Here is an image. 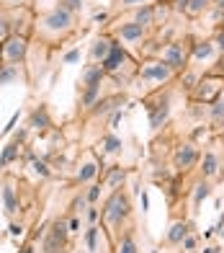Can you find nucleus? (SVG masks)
Wrapping results in <instances>:
<instances>
[{"instance_id": "f257e3e1", "label": "nucleus", "mask_w": 224, "mask_h": 253, "mask_svg": "<svg viewBox=\"0 0 224 253\" xmlns=\"http://www.w3.org/2000/svg\"><path fill=\"white\" fill-rule=\"evenodd\" d=\"M127 214H129V202H127V196L113 194L111 202L106 204V220H109L111 225H119Z\"/></svg>"}, {"instance_id": "f03ea898", "label": "nucleus", "mask_w": 224, "mask_h": 253, "mask_svg": "<svg viewBox=\"0 0 224 253\" xmlns=\"http://www.w3.org/2000/svg\"><path fill=\"white\" fill-rule=\"evenodd\" d=\"M44 23H47V29H52V31H67L70 26H73V13H70L65 5H59L57 11H52L44 18Z\"/></svg>"}, {"instance_id": "7ed1b4c3", "label": "nucleus", "mask_w": 224, "mask_h": 253, "mask_svg": "<svg viewBox=\"0 0 224 253\" xmlns=\"http://www.w3.org/2000/svg\"><path fill=\"white\" fill-rule=\"evenodd\" d=\"M65 238H67V225L65 222H55L52 228V235L44 243V253H57L62 246H65Z\"/></svg>"}, {"instance_id": "20e7f679", "label": "nucleus", "mask_w": 224, "mask_h": 253, "mask_svg": "<svg viewBox=\"0 0 224 253\" xmlns=\"http://www.w3.org/2000/svg\"><path fill=\"white\" fill-rule=\"evenodd\" d=\"M163 60H165V65L170 70H178V67L186 65V52H183L181 44H170V47L163 52Z\"/></svg>"}, {"instance_id": "39448f33", "label": "nucleus", "mask_w": 224, "mask_h": 253, "mask_svg": "<svg viewBox=\"0 0 224 253\" xmlns=\"http://www.w3.org/2000/svg\"><path fill=\"white\" fill-rule=\"evenodd\" d=\"M193 163H196V148L193 145H181L175 152V166L186 170V168H191Z\"/></svg>"}, {"instance_id": "423d86ee", "label": "nucleus", "mask_w": 224, "mask_h": 253, "mask_svg": "<svg viewBox=\"0 0 224 253\" xmlns=\"http://www.w3.org/2000/svg\"><path fill=\"white\" fill-rule=\"evenodd\" d=\"M142 78H152V80H168L170 78V67L165 62H149V67L142 70Z\"/></svg>"}, {"instance_id": "0eeeda50", "label": "nucleus", "mask_w": 224, "mask_h": 253, "mask_svg": "<svg viewBox=\"0 0 224 253\" xmlns=\"http://www.w3.org/2000/svg\"><path fill=\"white\" fill-rule=\"evenodd\" d=\"M23 52H26V42L19 36V39H11V42H8L5 57H8V62H19V60L23 57Z\"/></svg>"}, {"instance_id": "6e6552de", "label": "nucleus", "mask_w": 224, "mask_h": 253, "mask_svg": "<svg viewBox=\"0 0 224 253\" xmlns=\"http://www.w3.org/2000/svg\"><path fill=\"white\" fill-rule=\"evenodd\" d=\"M124 57H127V54H124V49L119 47V44H113L111 52H109V57L103 60V70H119V65L124 62Z\"/></svg>"}, {"instance_id": "1a4fd4ad", "label": "nucleus", "mask_w": 224, "mask_h": 253, "mask_svg": "<svg viewBox=\"0 0 224 253\" xmlns=\"http://www.w3.org/2000/svg\"><path fill=\"white\" fill-rule=\"evenodd\" d=\"M101 78H103V67L101 65H91L83 72V85L85 88H95V85H101Z\"/></svg>"}, {"instance_id": "9d476101", "label": "nucleus", "mask_w": 224, "mask_h": 253, "mask_svg": "<svg viewBox=\"0 0 224 253\" xmlns=\"http://www.w3.org/2000/svg\"><path fill=\"white\" fill-rule=\"evenodd\" d=\"M121 39H127V42H139L142 36H145V26H139V23H127V26H121Z\"/></svg>"}, {"instance_id": "9b49d317", "label": "nucleus", "mask_w": 224, "mask_h": 253, "mask_svg": "<svg viewBox=\"0 0 224 253\" xmlns=\"http://www.w3.org/2000/svg\"><path fill=\"white\" fill-rule=\"evenodd\" d=\"M168 101L165 104H157L155 108H152V126H155V129H160V126L165 124V119H168Z\"/></svg>"}, {"instance_id": "f8f14e48", "label": "nucleus", "mask_w": 224, "mask_h": 253, "mask_svg": "<svg viewBox=\"0 0 224 253\" xmlns=\"http://www.w3.org/2000/svg\"><path fill=\"white\" fill-rule=\"evenodd\" d=\"M186 235H188V225L186 222H175L173 228H170V232H168V240L170 243H183Z\"/></svg>"}, {"instance_id": "ddd939ff", "label": "nucleus", "mask_w": 224, "mask_h": 253, "mask_svg": "<svg viewBox=\"0 0 224 253\" xmlns=\"http://www.w3.org/2000/svg\"><path fill=\"white\" fill-rule=\"evenodd\" d=\"M111 47H113V44L111 42H106V39H98L95 44H93V60H106V57H109V52H111Z\"/></svg>"}, {"instance_id": "4468645a", "label": "nucleus", "mask_w": 224, "mask_h": 253, "mask_svg": "<svg viewBox=\"0 0 224 253\" xmlns=\"http://www.w3.org/2000/svg\"><path fill=\"white\" fill-rule=\"evenodd\" d=\"M211 122H214V126L224 124V96H219L217 104H214V108H211Z\"/></svg>"}, {"instance_id": "2eb2a0df", "label": "nucleus", "mask_w": 224, "mask_h": 253, "mask_svg": "<svg viewBox=\"0 0 224 253\" xmlns=\"http://www.w3.org/2000/svg\"><path fill=\"white\" fill-rule=\"evenodd\" d=\"M3 202H5V212H8V214H13L16 210H19V204H16V194H13L11 186L3 189Z\"/></svg>"}, {"instance_id": "dca6fc26", "label": "nucleus", "mask_w": 224, "mask_h": 253, "mask_svg": "<svg viewBox=\"0 0 224 253\" xmlns=\"http://www.w3.org/2000/svg\"><path fill=\"white\" fill-rule=\"evenodd\" d=\"M217 155L214 152H206V158H204V176H214L217 173Z\"/></svg>"}, {"instance_id": "f3484780", "label": "nucleus", "mask_w": 224, "mask_h": 253, "mask_svg": "<svg viewBox=\"0 0 224 253\" xmlns=\"http://www.w3.org/2000/svg\"><path fill=\"white\" fill-rule=\"evenodd\" d=\"M152 21H155V13H152V8H142V11L137 13V21H134V23H139V26H149Z\"/></svg>"}, {"instance_id": "a211bd4d", "label": "nucleus", "mask_w": 224, "mask_h": 253, "mask_svg": "<svg viewBox=\"0 0 224 253\" xmlns=\"http://www.w3.org/2000/svg\"><path fill=\"white\" fill-rule=\"evenodd\" d=\"M49 124V119H47V111H34V116H31V126H37V129H44V126Z\"/></svg>"}, {"instance_id": "6ab92c4d", "label": "nucleus", "mask_w": 224, "mask_h": 253, "mask_svg": "<svg viewBox=\"0 0 224 253\" xmlns=\"http://www.w3.org/2000/svg\"><path fill=\"white\" fill-rule=\"evenodd\" d=\"M211 52H214L211 42H201L199 47H196V57H199V60H206V57H211Z\"/></svg>"}, {"instance_id": "aec40b11", "label": "nucleus", "mask_w": 224, "mask_h": 253, "mask_svg": "<svg viewBox=\"0 0 224 253\" xmlns=\"http://www.w3.org/2000/svg\"><path fill=\"white\" fill-rule=\"evenodd\" d=\"M119 253H137V243H134V238H131V235H127V238L121 240Z\"/></svg>"}, {"instance_id": "412c9836", "label": "nucleus", "mask_w": 224, "mask_h": 253, "mask_svg": "<svg viewBox=\"0 0 224 253\" xmlns=\"http://www.w3.org/2000/svg\"><path fill=\"white\" fill-rule=\"evenodd\" d=\"M206 196H209V184H199V186H196V196H193V204L199 207V204L204 202Z\"/></svg>"}, {"instance_id": "4be33fe9", "label": "nucleus", "mask_w": 224, "mask_h": 253, "mask_svg": "<svg viewBox=\"0 0 224 253\" xmlns=\"http://www.w3.org/2000/svg\"><path fill=\"white\" fill-rule=\"evenodd\" d=\"M206 5H209V0H188V5H186V8H188L191 13H201Z\"/></svg>"}, {"instance_id": "5701e85b", "label": "nucleus", "mask_w": 224, "mask_h": 253, "mask_svg": "<svg viewBox=\"0 0 224 253\" xmlns=\"http://www.w3.org/2000/svg\"><path fill=\"white\" fill-rule=\"evenodd\" d=\"M95 176V166H93V163H88V166L83 168V170H80V176H77V181H91Z\"/></svg>"}, {"instance_id": "b1692460", "label": "nucleus", "mask_w": 224, "mask_h": 253, "mask_svg": "<svg viewBox=\"0 0 224 253\" xmlns=\"http://www.w3.org/2000/svg\"><path fill=\"white\" fill-rule=\"evenodd\" d=\"M124 176H127V173H124V170H121V168H116V170H113V173L109 176V186H119V184H121V181H124Z\"/></svg>"}, {"instance_id": "393cba45", "label": "nucleus", "mask_w": 224, "mask_h": 253, "mask_svg": "<svg viewBox=\"0 0 224 253\" xmlns=\"http://www.w3.org/2000/svg\"><path fill=\"white\" fill-rule=\"evenodd\" d=\"M13 155H16V145H8L5 152H3V158H0V166H8V163L13 160Z\"/></svg>"}, {"instance_id": "a878e982", "label": "nucleus", "mask_w": 224, "mask_h": 253, "mask_svg": "<svg viewBox=\"0 0 224 253\" xmlns=\"http://www.w3.org/2000/svg\"><path fill=\"white\" fill-rule=\"evenodd\" d=\"M98 88H101V85H95V88H88V93H85V98H83V104H85V106H91V104L95 101V96H98Z\"/></svg>"}, {"instance_id": "bb28decb", "label": "nucleus", "mask_w": 224, "mask_h": 253, "mask_svg": "<svg viewBox=\"0 0 224 253\" xmlns=\"http://www.w3.org/2000/svg\"><path fill=\"white\" fill-rule=\"evenodd\" d=\"M119 148H121V142L116 140V137H109V140H106V150H109V152H119Z\"/></svg>"}, {"instance_id": "cd10ccee", "label": "nucleus", "mask_w": 224, "mask_h": 253, "mask_svg": "<svg viewBox=\"0 0 224 253\" xmlns=\"http://www.w3.org/2000/svg\"><path fill=\"white\" fill-rule=\"evenodd\" d=\"M95 238H98V228H91L88 230V248L95 251Z\"/></svg>"}, {"instance_id": "c85d7f7f", "label": "nucleus", "mask_w": 224, "mask_h": 253, "mask_svg": "<svg viewBox=\"0 0 224 253\" xmlns=\"http://www.w3.org/2000/svg\"><path fill=\"white\" fill-rule=\"evenodd\" d=\"M65 8L67 11H80V8H83V0H65Z\"/></svg>"}, {"instance_id": "c756f323", "label": "nucleus", "mask_w": 224, "mask_h": 253, "mask_svg": "<svg viewBox=\"0 0 224 253\" xmlns=\"http://www.w3.org/2000/svg\"><path fill=\"white\" fill-rule=\"evenodd\" d=\"M98 194H101V186H93L91 191H88V202H95V199H98Z\"/></svg>"}, {"instance_id": "7c9ffc66", "label": "nucleus", "mask_w": 224, "mask_h": 253, "mask_svg": "<svg viewBox=\"0 0 224 253\" xmlns=\"http://www.w3.org/2000/svg\"><path fill=\"white\" fill-rule=\"evenodd\" d=\"M181 246H183L186 251H191V248H196V238H188V235H186V240L181 243Z\"/></svg>"}, {"instance_id": "2f4dec72", "label": "nucleus", "mask_w": 224, "mask_h": 253, "mask_svg": "<svg viewBox=\"0 0 224 253\" xmlns=\"http://www.w3.org/2000/svg\"><path fill=\"white\" fill-rule=\"evenodd\" d=\"M77 57H80V52L75 49V52H70V54H67V57H65V62H75Z\"/></svg>"}, {"instance_id": "473e14b6", "label": "nucleus", "mask_w": 224, "mask_h": 253, "mask_svg": "<svg viewBox=\"0 0 224 253\" xmlns=\"http://www.w3.org/2000/svg\"><path fill=\"white\" fill-rule=\"evenodd\" d=\"M88 220H91V222L98 220V210H95V207H91V212H88Z\"/></svg>"}, {"instance_id": "72a5a7b5", "label": "nucleus", "mask_w": 224, "mask_h": 253, "mask_svg": "<svg viewBox=\"0 0 224 253\" xmlns=\"http://www.w3.org/2000/svg\"><path fill=\"white\" fill-rule=\"evenodd\" d=\"M145 0H121V5H142Z\"/></svg>"}, {"instance_id": "f704fd0d", "label": "nucleus", "mask_w": 224, "mask_h": 253, "mask_svg": "<svg viewBox=\"0 0 224 253\" xmlns=\"http://www.w3.org/2000/svg\"><path fill=\"white\" fill-rule=\"evenodd\" d=\"M5 36V21H3V16H0V39Z\"/></svg>"}, {"instance_id": "c9c22d12", "label": "nucleus", "mask_w": 224, "mask_h": 253, "mask_svg": "<svg viewBox=\"0 0 224 253\" xmlns=\"http://www.w3.org/2000/svg\"><path fill=\"white\" fill-rule=\"evenodd\" d=\"M206 253H219V248H206Z\"/></svg>"}, {"instance_id": "e433bc0d", "label": "nucleus", "mask_w": 224, "mask_h": 253, "mask_svg": "<svg viewBox=\"0 0 224 253\" xmlns=\"http://www.w3.org/2000/svg\"><path fill=\"white\" fill-rule=\"evenodd\" d=\"M217 3H219V8H222V11H224V0H217Z\"/></svg>"}, {"instance_id": "4c0bfd02", "label": "nucleus", "mask_w": 224, "mask_h": 253, "mask_svg": "<svg viewBox=\"0 0 224 253\" xmlns=\"http://www.w3.org/2000/svg\"><path fill=\"white\" fill-rule=\"evenodd\" d=\"M11 3H19V0H11Z\"/></svg>"}, {"instance_id": "58836bf2", "label": "nucleus", "mask_w": 224, "mask_h": 253, "mask_svg": "<svg viewBox=\"0 0 224 253\" xmlns=\"http://www.w3.org/2000/svg\"><path fill=\"white\" fill-rule=\"evenodd\" d=\"M219 232H222V235H224V230H219Z\"/></svg>"}, {"instance_id": "ea45409f", "label": "nucleus", "mask_w": 224, "mask_h": 253, "mask_svg": "<svg viewBox=\"0 0 224 253\" xmlns=\"http://www.w3.org/2000/svg\"><path fill=\"white\" fill-rule=\"evenodd\" d=\"M222 173H224V168H222Z\"/></svg>"}]
</instances>
